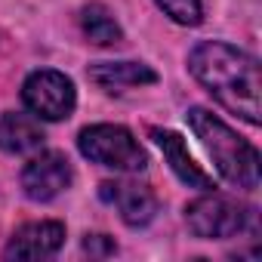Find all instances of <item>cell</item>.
<instances>
[{
  "label": "cell",
  "instance_id": "obj_1",
  "mask_svg": "<svg viewBox=\"0 0 262 262\" xmlns=\"http://www.w3.org/2000/svg\"><path fill=\"white\" fill-rule=\"evenodd\" d=\"M188 68L219 105L253 126L259 123V62L250 53L222 40H204L191 50Z\"/></svg>",
  "mask_w": 262,
  "mask_h": 262
},
{
  "label": "cell",
  "instance_id": "obj_2",
  "mask_svg": "<svg viewBox=\"0 0 262 262\" xmlns=\"http://www.w3.org/2000/svg\"><path fill=\"white\" fill-rule=\"evenodd\" d=\"M188 123L225 182L247 188V191L259 185V151L247 139H241L225 120H219L207 108H191Z\"/></svg>",
  "mask_w": 262,
  "mask_h": 262
},
{
  "label": "cell",
  "instance_id": "obj_3",
  "mask_svg": "<svg viewBox=\"0 0 262 262\" xmlns=\"http://www.w3.org/2000/svg\"><path fill=\"white\" fill-rule=\"evenodd\" d=\"M77 148L93 164L111 167V170H120V173H139L148 164L136 136L120 123H93V126L80 129Z\"/></svg>",
  "mask_w": 262,
  "mask_h": 262
},
{
  "label": "cell",
  "instance_id": "obj_4",
  "mask_svg": "<svg viewBox=\"0 0 262 262\" xmlns=\"http://www.w3.org/2000/svg\"><path fill=\"white\" fill-rule=\"evenodd\" d=\"M253 219V210L225 198V194H204L198 201H191L185 207V222L191 228L194 237H207V241H219V237H234L247 228V222Z\"/></svg>",
  "mask_w": 262,
  "mask_h": 262
},
{
  "label": "cell",
  "instance_id": "obj_5",
  "mask_svg": "<svg viewBox=\"0 0 262 262\" xmlns=\"http://www.w3.org/2000/svg\"><path fill=\"white\" fill-rule=\"evenodd\" d=\"M22 102L37 120H65L74 111L77 93L62 71H34L22 86Z\"/></svg>",
  "mask_w": 262,
  "mask_h": 262
},
{
  "label": "cell",
  "instance_id": "obj_6",
  "mask_svg": "<svg viewBox=\"0 0 262 262\" xmlns=\"http://www.w3.org/2000/svg\"><path fill=\"white\" fill-rule=\"evenodd\" d=\"M71 185V164L59 151H40L22 170V188L31 201L47 204Z\"/></svg>",
  "mask_w": 262,
  "mask_h": 262
},
{
  "label": "cell",
  "instance_id": "obj_7",
  "mask_svg": "<svg viewBox=\"0 0 262 262\" xmlns=\"http://www.w3.org/2000/svg\"><path fill=\"white\" fill-rule=\"evenodd\" d=\"M99 194H102V201L114 204L120 219L126 225H133V228L148 225L155 219V213H158L155 191L148 185H139V182H102Z\"/></svg>",
  "mask_w": 262,
  "mask_h": 262
},
{
  "label": "cell",
  "instance_id": "obj_8",
  "mask_svg": "<svg viewBox=\"0 0 262 262\" xmlns=\"http://www.w3.org/2000/svg\"><path fill=\"white\" fill-rule=\"evenodd\" d=\"M62 244H65L62 222H28L10 237L4 259L10 262L13 259H47V256H56Z\"/></svg>",
  "mask_w": 262,
  "mask_h": 262
},
{
  "label": "cell",
  "instance_id": "obj_9",
  "mask_svg": "<svg viewBox=\"0 0 262 262\" xmlns=\"http://www.w3.org/2000/svg\"><path fill=\"white\" fill-rule=\"evenodd\" d=\"M151 139L158 142V148L164 151L170 170L188 185V188H201V191H213V176L204 173V167L188 155V145L179 133H173V129H151Z\"/></svg>",
  "mask_w": 262,
  "mask_h": 262
},
{
  "label": "cell",
  "instance_id": "obj_10",
  "mask_svg": "<svg viewBox=\"0 0 262 262\" xmlns=\"http://www.w3.org/2000/svg\"><path fill=\"white\" fill-rule=\"evenodd\" d=\"M43 145V126L34 114L7 111L0 114V148L7 155H28Z\"/></svg>",
  "mask_w": 262,
  "mask_h": 262
},
{
  "label": "cell",
  "instance_id": "obj_11",
  "mask_svg": "<svg viewBox=\"0 0 262 262\" xmlns=\"http://www.w3.org/2000/svg\"><path fill=\"white\" fill-rule=\"evenodd\" d=\"M90 77L105 86V90H123V86H142V83H155L158 74L142 65V62H99L90 68Z\"/></svg>",
  "mask_w": 262,
  "mask_h": 262
},
{
  "label": "cell",
  "instance_id": "obj_12",
  "mask_svg": "<svg viewBox=\"0 0 262 262\" xmlns=\"http://www.w3.org/2000/svg\"><path fill=\"white\" fill-rule=\"evenodd\" d=\"M80 28H83V34L93 40V43H99V47H114V43H120V25L114 22V16L102 7V4H90V7H83V13H80Z\"/></svg>",
  "mask_w": 262,
  "mask_h": 262
},
{
  "label": "cell",
  "instance_id": "obj_13",
  "mask_svg": "<svg viewBox=\"0 0 262 262\" xmlns=\"http://www.w3.org/2000/svg\"><path fill=\"white\" fill-rule=\"evenodd\" d=\"M155 4L179 25H198L204 19V4L201 0H155Z\"/></svg>",
  "mask_w": 262,
  "mask_h": 262
},
{
  "label": "cell",
  "instance_id": "obj_14",
  "mask_svg": "<svg viewBox=\"0 0 262 262\" xmlns=\"http://www.w3.org/2000/svg\"><path fill=\"white\" fill-rule=\"evenodd\" d=\"M83 250L86 253H114V244L105 237V234H93V237H86V244H83Z\"/></svg>",
  "mask_w": 262,
  "mask_h": 262
}]
</instances>
